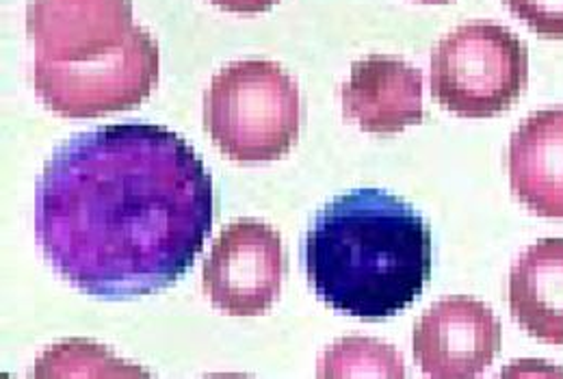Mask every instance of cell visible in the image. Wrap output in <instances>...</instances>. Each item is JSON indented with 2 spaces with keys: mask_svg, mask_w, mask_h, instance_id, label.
Wrapping results in <instances>:
<instances>
[{
  "mask_svg": "<svg viewBox=\"0 0 563 379\" xmlns=\"http://www.w3.org/2000/svg\"><path fill=\"white\" fill-rule=\"evenodd\" d=\"M214 215L212 180L194 148L156 124L80 133L48 158L35 189L46 260L100 300L158 293L200 256Z\"/></svg>",
  "mask_w": 563,
  "mask_h": 379,
  "instance_id": "6da1fadb",
  "label": "cell"
},
{
  "mask_svg": "<svg viewBox=\"0 0 563 379\" xmlns=\"http://www.w3.org/2000/svg\"><path fill=\"white\" fill-rule=\"evenodd\" d=\"M303 263L310 287L330 308L386 319L421 298L431 278V232L401 198L355 189L317 213Z\"/></svg>",
  "mask_w": 563,
  "mask_h": 379,
  "instance_id": "7a4b0ae2",
  "label": "cell"
},
{
  "mask_svg": "<svg viewBox=\"0 0 563 379\" xmlns=\"http://www.w3.org/2000/svg\"><path fill=\"white\" fill-rule=\"evenodd\" d=\"M205 129L234 160H276L299 140V87L274 62H234L212 76L205 96Z\"/></svg>",
  "mask_w": 563,
  "mask_h": 379,
  "instance_id": "3957f363",
  "label": "cell"
},
{
  "mask_svg": "<svg viewBox=\"0 0 563 379\" xmlns=\"http://www.w3.org/2000/svg\"><path fill=\"white\" fill-rule=\"evenodd\" d=\"M431 96L460 118H494L522 96L529 53L518 35L494 22H468L431 51Z\"/></svg>",
  "mask_w": 563,
  "mask_h": 379,
  "instance_id": "277c9868",
  "label": "cell"
},
{
  "mask_svg": "<svg viewBox=\"0 0 563 379\" xmlns=\"http://www.w3.org/2000/svg\"><path fill=\"white\" fill-rule=\"evenodd\" d=\"M158 44L135 26L131 37L91 62H35L37 98L57 115L87 120L141 104L158 80Z\"/></svg>",
  "mask_w": 563,
  "mask_h": 379,
  "instance_id": "5b68a950",
  "label": "cell"
},
{
  "mask_svg": "<svg viewBox=\"0 0 563 379\" xmlns=\"http://www.w3.org/2000/svg\"><path fill=\"white\" fill-rule=\"evenodd\" d=\"M286 256L280 234L254 220H239L217 236L202 280L212 305L234 316L267 312L280 298Z\"/></svg>",
  "mask_w": 563,
  "mask_h": 379,
  "instance_id": "8992f818",
  "label": "cell"
},
{
  "mask_svg": "<svg viewBox=\"0 0 563 379\" xmlns=\"http://www.w3.org/2000/svg\"><path fill=\"white\" fill-rule=\"evenodd\" d=\"M503 327L493 310L473 298L433 303L415 325L412 347L422 374L433 379L482 376L500 352Z\"/></svg>",
  "mask_w": 563,
  "mask_h": 379,
  "instance_id": "52a82bcc",
  "label": "cell"
},
{
  "mask_svg": "<svg viewBox=\"0 0 563 379\" xmlns=\"http://www.w3.org/2000/svg\"><path fill=\"white\" fill-rule=\"evenodd\" d=\"M26 29L35 62L80 64L122 46L133 24L131 0H31Z\"/></svg>",
  "mask_w": 563,
  "mask_h": 379,
  "instance_id": "ba28073f",
  "label": "cell"
},
{
  "mask_svg": "<svg viewBox=\"0 0 563 379\" xmlns=\"http://www.w3.org/2000/svg\"><path fill=\"white\" fill-rule=\"evenodd\" d=\"M341 98L345 118L366 133H401L424 120L422 73L399 57L371 55L355 62Z\"/></svg>",
  "mask_w": 563,
  "mask_h": 379,
  "instance_id": "9c48e42d",
  "label": "cell"
},
{
  "mask_svg": "<svg viewBox=\"0 0 563 379\" xmlns=\"http://www.w3.org/2000/svg\"><path fill=\"white\" fill-rule=\"evenodd\" d=\"M507 171L514 196L529 211L563 220V109L538 111L518 126Z\"/></svg>",
  "mask_w": 563,
  "mask_h": 379,
  "instance_id": "30bf717a",
  "label": "cell"
},
{
  "mask_svg": "<svg viewBox=\"0 0 563 379\" xmlns=\"http://www.w3.org/2000/svg\"><path fill=\"white\" fill-rule=\"evenodd\" d=\"M509 308L518 325L547 345H563V238H540L509 274Z\"/></svg>",
  "mask_w": 563,
  "mask_h": 379,
  "instance_id": "8fae6325",
  "label": "cell"
},
{
  "mask_svg": "<svg viewBox=\"0 0 563 379\" xmlns=\"http://www.w3.org/2000/svg\"><path fill=\"white\" fill-rule=\"evenodd\" d=\"M319 378H406L401 354L382 341L347 336L325 349L319 360Z\"/></svg>",
  "mask_w": 563,
  "mask_h": 379,
  "instance_id": "7c38bea8",
  "label": "cell"
},
{
  "mask_svg": "<svg viewBox=\"0 0 563 379\" xmlns=\"http://www.w3.org/2000/svg\"><path fill=\"white\" fill-rule=\"evenodd\" d=\"M78 369L76 376H140L145 374L133 369L131 365L113 358L104 347L93 345L89 341H66L44 354L35 365V378H70L71 371Z\"/></svg>",
  "mask_w": 563,
  "mask_h": 379,
  "instance_id": "4fadbf2b",
  "label": "cell"
},
{
  "mask_svg": "<svg viewBox=\"0 0 563 379\" xmlns=\"http://www.w3.org/2000/svg\"><path fill=\"white\" fill-rule=\"evenodd\" d=\"M531 31L547 40H563V0H503Z\"/></svg>",
  "mask_w": 563,
  "mask_h": 379,
  "instance_id": "5bb4252c",
  "label": "cell"
},
{
  "mask_svg": "<svg viewBox=\"0 0 563 379\" xmlns=\"http://www.w3.org/2000/svg\"><path fill=\"white\" fill-rule=\"evenodd\" d=\"M211 2L234 13H261L272 9L278 0H211Z\"/></svg>",
  "mask_w": 563,
  "mask_h": 379,
  "instance_id": "9a60e30c",
  "label": "cell"
},
{
  "mask_svg": "<svg viewBox=\"0 0 563 379\" xmlns=\"http://www.w3.org/2000/svg\"><path fill=\"white\" fill-rule=\"evenodd\" d=\"M422 2H451V0H422Z\"/></svg>",
  "mask_w": 563,
  "mask_h": 379,
  "instance_id": "2e32d148",
  "label": "cell"
}]
</instances>
